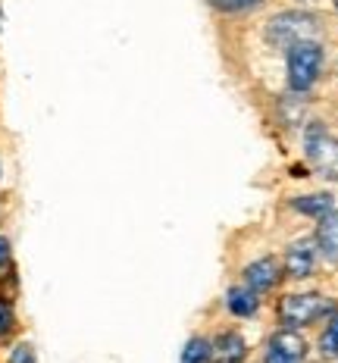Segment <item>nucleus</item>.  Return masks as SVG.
<instances>
[{
  "label": "nucleus",
  "mask_w": 338,
  "mask_h": 363,
  "mask_svg": "<svg viewBox=\"0 0 338 363\" xmlns=\"http://www.w3.org/2000/svg\"><path fill=\"white\" fill-rule=\"evenodd\" d=\"M322 69V50L313 41H300L288 48V85L295 91H310Z\"/></svg>",
  "instance_id": "f257e3e1"
},
{
  "label": "nucleus",
  "mask_w": 338,
  "mask_h": 363,
  "mask_svg": "<svg viewBox=\"0 0 338 363\" xmlns=\"http://www.w3.org/2000/svg\"><path fill=\"white\" fill-rule=\"evenodd\" d=\"M313 35H317V19L310 13H282L266 28L269 44H276V48H291V44L310 41Z\"/></svg>",
  "instance_id": "f03ea898"
},
{
  "label": "nucleus",
  "mask_w": 338,
  "mask_h": 363,
  "mask_svg": "<svg viewBox=\"0 0 338 363\" xmlns=\"http://www.w3.org/2000/svg\"><path fill=\"white\" fill-rule=\"evenodd\" d=\"M329 310H332V304L326 298H317V294H288L279 304V316L285 329H300V326H310L313 320H320Z\"/></svg>",
  "instance_id": "7ed1b4c3"
},
{
  "label": "nucleus",
  "mask_w": 338,
  "mask_h": 363,
  "mask_svg": "<svg viewBox=\"0 0 338 363\" xmlns=\"http://www.w3.org/2000/svg\"><path fill=\"white\" fill-rule=\"evenodd\" d=\"M307 157L326 179H338V141L322 125L307 132Z\"/></svg>",
  "instance_id": "20e7f679"
},
{
  "label": "nucleus",
  "mask_w": 338,
  "mask_h": 363,
  "mask_svg": "<svg viewBox=\"0 0 338 363\" xmlns=\"http://www.w3.org/2000/svg\"><path fill=\"white\" fill-rule=\"evenodd\" d=\"M304 351H307L304 338L295 335L291 329L276 332L266 345V363H300L304 360Z\"/></svg>",
  "instance_id": "39448f33"
},
{
  "label": "nucleus",
  "mask_w": 338,
  "mask_h": 363,
  "mask_svg": "<svg viewBox=\"0 0 338 363\" xmlns=\"http://www.w3.org/2000/svg\"><path fill=\"white\" fill-rule=\"evenodd\" d=\"M313 263H317V241L310 238L295 241L285 254V269H288L291 279H307L313 272Z\"/></svg>",
  "instance_id": "423d86ee"
},
{
  "label": "nucleus",
  "mask_w": 338,
  "mask_h": 363,
  "mask_svg": "<svg viewBox=\"0 0 338 363\" xmlns=\"http://www.w3.org/2000/svg\"><path fill=\"white\" fill-rule=\"evenodd\" d=\"M279 267H276V260H269V257H263V260L251 263V267L244 269V282L251 291H269L279 285Z\"/></svg>",
  "instance_id": "0eeeda50"
},
{
  "label": "nucleus",
  "mask_w": 338,
  "mask_h": 363,
  "mask_svg": "<svg viewBox=\"0 0 338 363\" xmlns=\"http://www.w3.org/2000/svg\"><path fill=\"white\" fill-rule=\"evenodd\" d=\"M317 245H320V251L326 254L329 260L338 263V213H335V210H329V213L320 219Z\"/></svg>",
  "instance_id": "6e6552de"
},
{
  "label": "nucleus",
  "mask_w": 338,
  "mask_h": 363,
  "mask_svg": "<svg viewBox=\"0 0 338 363\" xmlns=\"http://www.w3.org/2000/svg\"><path fill=\"white\" fill-rule=\"evenodd\" d=\"M213 354L220 363H242L244 360V338L238 332H222L213 345Z\"/></svg>",
  "instance_id": "1a4fd4ad"
},
{
  "label": "nucleus",
  "mask_w": 338,
  "mask_h": 363,
  "mask_svg": "<svg viewBox=\"0 0 338 363\" xmlns=\"http://www.w3.org/2000/svg\"><path fill=\"white\" fill-rule=\"evenodd\" d=\"M225 304H229V310L235 316H254L257 313V307H260V301H257V291H251L244 285H235V289H232L229 294H225Z\"/></svg>",
  "instance_id": "9d476101"
},
{
  "label": "nucleus",
  "mask_w": 338,
  "mask_h": 363,
  "mask_svg": "<svg viewBox=\"0 0 338 363\" xmlns=\"http://www.w3.org/2000/svg\"><path fill=\"white\" fill-rule=\"evenodd\" d=\"M295 210H300L307 216H326L332 210V198L329 194H307V198L295 201Z\"/></svg>",
  "instance_id": "9b49d317"
},
{
  "label": "nucleus",
  "mask_w": 338,
  "mask_h": 363,
  "mask_svg": "<svg viewBox=\"0 0 338 363\" xmlns=\"http://www.w3.org/2000/svg\"><path fill=\"white\" fill-rule=\"evenodd\" d=\"M210 357H213V345L204 338H191L182 351V363H207Z\"/></svg>",
  "instance_id": "f8f14e48"
},
{
  "label": "nucleus",
  "mask_w": 338,
  "mask_h": 363,
  "mask_svg": "<svg viewBox=\"0 0 338 363\" xmlns=\"http://www.w3.org/2000/svg\"><path fill=\"white\" fill-rule=\"evenodd\" d=\"M320 351H322V357H338V313L332 316V323L326 326V332H322Z\"/></svg>",
  "instance_id": "ddd939ff"
},
{
  "label": "nucleus",
  "mask_w": 338,
  "mask_h": 363,
  "mask_svg": "<svg viewBox=\"0 0 338 363\" xmlns=\"http://www.w3.org/2000/svg\"><path fill=\"white\" fill-rule=\"evenodd\" d=\"M210 4L222 13H244V10H254L260 0H210Z\"/></svg>",
  "instance_id": "4468645a"
},
{
  "label": "nucleus",
  "mask_w": 338,
  "mask_h": 363,
  "mask_svg": "<svg viewBox=\"0 0 338 363\" xmlns=\"http://www.w3.org/2000/svg\"><path fill=\"white\" fill-rule=\"evenodd\" d=\"M13 323H16V316H13V307L6 298H0V338L10 335L13 332Z\"/></svg>",
  "instance_id": "2eb2a0df"
},
{
  "label": "nucleus",
  "mask_w": 338,
  "mask_h": 363,
  "mask_svg": "<svg viewBox=\"0 0 338 363\" xmlns=\"http://www.w3.org/2000/svg\"><path fill=\"white\" fill-rule=\"evenodd\" d=\"M10 363H35V351H32V345H19V347H13Z\"/></svg>",
  "instance_id": "dca6fc26"
},
{
  "label": "nucleus",
  "mask_w": 338,
  "mask_h": 363,
  "mask_svg": "<svg viewBox=\"0 0 338 363\" xmlns=\"http://www.w3.org/2000/svg\"><path fill=\"white\" fill-rule=\"evenodd\" d=\"M6 263H10V241L0 235V269H4Z\"/></svg>",
  "instance_id": "f3484780"
}]
</instances>
